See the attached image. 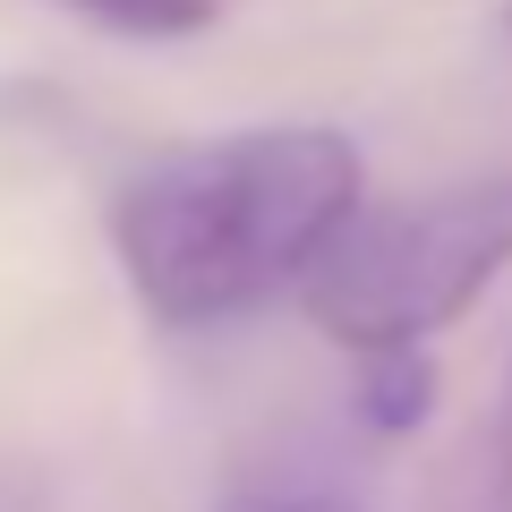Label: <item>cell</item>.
Returning <instances> with one entry per match:
<instances>
[{"label":"cell","mask_w":512,"mask_h":512,"mask_svg":"<svg viewBox=\"0 0 512 512\" xmlns=\"http://www.w3.org/2000/svg\"><path fill=\"white\" fill-rule=\"evenodd\" d=\"M60 9L111 26V35H137V43H180L222 18V0H60Z\"/></svg>","instance_id":"277c9868"},{"label":"cell","mask_w":512,"mask_h":512,"mask_svg":"<svg viewBox=\"0 0 512 512\" xmlns=\"http://www.w3.org/2000/svg\"><path fill=\"white\" fill-rule=\"evenodd\" d=\"M436 410V359L427 350H359V419L376 436H410Z\"/></svg>","instance_id":"3957f363"},{"label":"cell","mask_w":512,"mask_h":512,"mask_svg":"<svg viewBox=\"0 0 512 512\" xmlns=\"http://www.w3.org/2000/svg\"><path fill=\"white\" fill-rule=\"evenodd\" d=\"M359 205L367 163L342 128H231L154 154L111 188V256L154 325L197 333L299 291Z\"/></svg>","instance_id":"6da1fadb"},{"label":"cell","mask_w":512,"mask_h":512,"mask_svg":"<svg viewBox=\"0 0 512 512\" xmlns=\"http://www.w3.org/2000/svg\"><path fill=\"white\" fill-rule=\"evenodd\" d=\"M504 35H512V0H504Z\"/></svg>","instance_id":"5b68a950"},{"label":"cell","mask_w":512,"mask_h":512,"mask_svg":"<svg viewBox=\"0 0 512 512\" xmlns=\"http://www.w3.org/2000/svg\"><path fill=\"white\" fill-rule=\"evenodd\" d=\"M512 265V171L461 188H427L402 205H359L350 231L325 248L299 308L342 350H427L444 325L487 299Z\"/></svg>","instance_id":"7a4b0ae2"}]
</instances>
